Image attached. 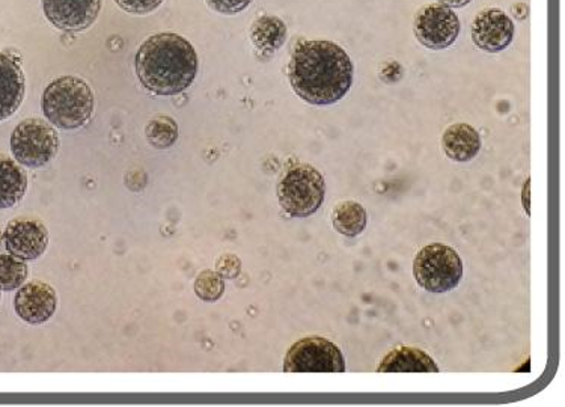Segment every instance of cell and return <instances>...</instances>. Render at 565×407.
<instances>
[{"label":"cell","mask_w":565,"mask_h":407,"mask_svg":"<svg viewBox=\"0 0 565 407\" xmlns=\"http://www.w3.org/2000/svg\"><path fill=\"white\" fill-rule=\"evenodd\" d=\"M353 76L352 57L333 41H300L288 64L292 90L313 106H331L342 100L352 88Z\"/></svg>","instance_id":"1"},{"label":"cell","mask_w":565,"mask_h":407,"mask_svg":"<svg viewBox=\"0 0 565 407\" xmlns=\"http://www.w3.org/2000/svg\"><path fill=\"white\" fill-rule=\"evenodd\" d=\"M135 67L143 88L157 96H177L195 82L198 55L183 36L163 32L140 44Z\"/></svg>","instance_id":"2"},{"label":"cell","mask_w":565,"mask_h":407,"mask_svg":"<svg viewBox=\"0 0 565 407\" xmlns=\"http://www.w3.org/2000/svg\"><path fill=\"white\" fill-rule=\"evenodd\" d=\"M41 108L53 126L62 130L81 129L93 117L94 93L81 77H60L44 89Z\"/></svg>","instance_id":"3"},{"label":"cell","mask_w":565,"mask_h":407,"mask_svg":"<svg viewBox=\"0 0 565 407\" xmlns=\"http://www.w3.org/2000/svg\"><path fill=\"white\" fill-rule=\"evenodd\" d=\"M326 181L311 164H297L278 186L280 207L292 217H309L324 203Z\"/></svg>","instance_id":"4"},{"label":"cell","mask_w":565,"mask_h":407,"mask_svg":"<svg viewBox=\"0 0 565 407\" xmlns=\"http://www.w3.org/2000/svg\"><path fill=\"white\" fill-rule=\"evenodd\" d=\"M414 277L430 293H447L463 278V261L452 248L443 244L426 246L416 254Z\"/></svg>","instance_id":"5"},{"label":"cell","mask_w":565,"mask_h":407,"mask_svg":"<svg viewBox=\"0 0 565 407\" xmlns=\"http://www.w3.org/2000/svg\"><path fill=\"white\" fill-rule=\"evenodd\" d=\"M11 151L23 167L43 168L60 151V136L43 119H24L11 135Z\"/></svg>","instance_id":"6"},{"label":"cell","mask_w":565,"mask_h":407,"mask_svg":"<svg viewBox=\"0 0 565 407\" xmlns=\"http://www.w3.org/2000/svg\"><path fill=\"white\" fill-rule=\"evenodd\" d=\"M286 373H344L341 349L323 336H307L292 344L284 361Z\"/></svg>","instance_id":"7"},{"label":"cell","mask_w":565,"mask_h":407,"mask_svg":"<svg viewBox=\"0 0 565 407\" xmlns=\"http://www.w3.org/2000/svg\"><path fill=\"white\" fill-rule=\"evenodd\" d=\"M459 15L451 8L427 6L420 8L414 22L416 40L431 51H445L459 39Z\"/></svg>","instance_id":"8"},{"label":"cell","mask_w":565,"mask_h":407,"mask_svg":"<svg viewBox=\"0 0 565 407\" xmlns=\"http://www.w3.org/2000/svg\"><path fill=\"white\" fill-rule=\"evenodd\" d=\"M514 32L513 20L499 8L482 10L472 23L473 44L482 52H504L513 43Z\"/></svg>","instance_id":"9"},{"label":"cell","mask_w":565,"mask_h":407,"mask_svg":"<svg viewBox=\"0 0 565 407\" xmlns=\"http://www.w3.org/2000/svg\"><path fill=\"white\" fill-rule=\"evenodd\" d=\"M8 253L23 261H34L49 246V232L43 222L36 219L11 221L3 233Z\"/></svg>","instance_id":"10"},{"label":"cell","mask_w":565,"mask_h":407,"mask_svg":"<svg viewBox=\"0 0 565 407\" xmlns=\"http://www.w3.org/2000/svg\"><path fill=\"white\" fill-rule=\"evenodd\" d=\"M45 18L65 32L86 31L96 23L102 0H43Z\"/></svg>","instance_id":"11"},{"label":"cell","mask_w":565,"mask_h":407,"mask_svg":"<svg viewBox=\"0 0 565 407\" xmlns=\"http://www.w3.org/2000/svg\"><path fill=\"white\" fill-rule=\"evenodd\" d=\"M57 308L56 291L49 283L32 281L20 287L14 299V310L26 323L49 322Z\"/></svg>","instance_id":"12"},{"label":"cell","mask_w":565,"mask_h":407,"mask_svg":"<svg viewBox=\"0 0 565 407\" xmlns=\"http://www.w3.org/2000/svg\"><path fill=\"white\" fill-rule=\"evenodd\" d=\"M24 74L18 61L0 53V121L12 117L24 98Z\"/></svg>","instance_id":"13"},{"label":"cell","mask_w":565,"mask_h":407,"mask_svg":"<svg viewBox=\"0 0 565 407\" xmlns=\"http://www.w3.org/2000/svg\"><path fill=\"white\" fill-rule=\"evenodd\" d=\"M443 150L454 162H469L476 159L481 150L480 133L465 122L449 126L444 131Z\"/></svg>","instance_id":"14"},{"label":"cell","mask_w":565,"mask_h":407,"mask_svg":"<svg viewBox=\"0 0 565 407\" xmlns=\"http://www.w3.org/2000/svg\"><path fill=\"white\" fill-rule=\"evenodd\" d=\"M379 373H439L435 360L415 347L394 349L381 362Z\"/></svg>","instance_id":"15"},{"label":"cell","mask_w":565,"mask_h":407,"mask_svg":"<svg viewBox=\"0 0 565 407\" xmlns=\"http://www.w3.org/2000/svg\"><path fill=\"white\" fill-rule=\"evenodd\" d=\"M250 41L257 49L258 55L270 57L286 44L287 26L275 15H263L255 20L250 28Z\"/></svg>","instance_id":"16"},{"label":"cell","mask_w":565,"mask_h":407,"mask_svg":"<svg viewBox=\"0 0 565 407\" xmlns=\"http://www.w3.org/2000/svg\"><path fill=\"white\" fill-rule=\"evenodd\" d=\"M26 191V172L14 160L0 156V208L14 207L24 199Z\"/></svg>","instance_id":"17"},{"label":"cell","mask_w":565,"mask_h":407,"mask_svg":"<svg viewBox=\"0 0 565 407\" xmlns=\"http://www.w3.org/2000/svg\"><path fill=\"white\" fill-rule=\"evenodd\" d=\"M333 228L345 237H356L369 224L366 210L356 201H344L332 213Z\"/></svg>","instance_id":"18"},{"label":"cell","mask_w":565,"mask_h":407,"mask_svg":"<svg viewBox=\"0 0 565 407\" xmlns=\"http://www.w3.org/2000/svg\"><path fill=\"white\" fill-rule=\"evenodd\" d=\"M146 138L148 143L157 150H167L179 139V126L171 117L157 115L147 122Z\"/></svg>","instance_id":"19"},{"label":"cell","mask_w":565,"mask_h":407,"mask_svg":"<svg viewBox=\"0 0 565 407\" xmlns=\"http://www.w3.org/2000/svg\"><path fill=\"white\" fill-rule=\"evenodd\" d=\"M26 263L11 254H0V291L18 290L26 281Z\"/></svg>","instance_id":"20"},{"label":"cell","mask_w":565,"mask_h":407,"mask_svg":"<svg viewBox=\"0 0 565 407\" xmlns=\"http://www.w3.org/2000/svg\"><path fill=\"white\" fill-rule=\"evenodd\" d=\"M195 293L204 302H217L225 293V281L217 271L204 270L195 279Z\"/></svg>","instance_id":"21"},{"label":"cell","mask_w":565,"mask_h":407,"mask_svg":"<svg viewBox=\"0 0 565 407\" xmlns=\"http://www.w3.org/2000/svg\"><path fill=\"white\" fill-rule=\"evenodd\" d=\"M117 6L135 15H146L162 6L163 0H115Z\"/></svg>","instance_id":"22"},{"label":"cell","mask_w":565,"mask_h":407,"mask_svg":"<svg viewBox=\"0 0 565 407\" xmlns=\"http://www.w3.org/2000/svg\"><path fill=\"white\" fill-rule=\"evenodd\" d=\"M217 274L224 279H235L241 275L242 260L233 254H225L217 258Z\"/></svg>","instance_id":"23"},{"label":"cell","mask_w":565,"mask_h":407,"mask_svg":"<svg viewBox=\"0 0 565 407\" xmlns=\"http://www.w3.org/2000/svg\"><path fill=\"white\" fill-rule=\"evenodd\" d=\"M205 2L218 14L235 15L245 11L253 0H205Z\"/></svg>","instance_id":"24"},{"label":"cell","mask_w":565,"mask_h":407,"mask_svg":"<svg viewBox=\"0 0 565 407\" xmlns=\"http://www.w3.org/2000/svg\"><path fill=\"white\" fill-rule=\"evenodd\" d=\"M440 6L448 8H463L469 6L472 0H439Z\"/></svg>","instance_id":"25"}]
</instances>
